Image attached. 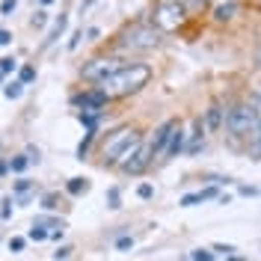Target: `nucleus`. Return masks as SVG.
Listing matches in <instances>:
<instances>
[{"instance_id": "25", "label": "nucleus", "mask_w": 261, "mask_h": 261, "mask_svg": "<svg viewBox=\"0 0 261 261\" xmlns=\"http://www.w3.org/2000/svg\"><path fill=\"white\" fill-rule=\"evenodd\" d=\"M18 0H0V15H9V12H15Z\"/></svg>"}, {"instance_id": "26", "label": "nucleus", "mask_w": 261, "mask_h": 261, "mask_svg": "<svg viewBox=\"0 0 261 261\" xmlns=\"http://www.w3.org/2000/svg\"><path fill=\"white\" fill-rule=\"evenodd\" d=\"M137 196H140V199H151V196H154V187H151V184H140V187H137Z\"/></svg>"}, {"instance_id": "6", "label": "nucleus", "mask_w": 261, "mask_h": 261, "mask_svg": "<svg viewBox=\"0 0 261 261\" xmlns=\"http://www.w3.org/2000/svg\"><path fill=\"white\" fill-rule=\"evenodd\" d=\"M122 65H125V63H119V60H113V57H98V60H92V63L83 65L81 74H83V81L101 83V81H107L110 74H116Z\"/></svg>"}, {"instance_id": "16", "label": "nucleus", "mask_w": 261, "mask_h": 261, "mask_svg": "<svg viewBox=\"0 0 261 261\" xmlns=\"http://www.w3.org/2000/svg\"><path fill=\"white\" fill-rule=\"evenodd\" d=\"M21 92H24V83H21V81H12V83H6V86H3V95L9 98V101L21 98Z\"/></svg>"}, {"instance_id": "12", "label": "nucleus", "mask_w": 261, "mask_h": 261, "mask_svg": "<svg viewBox=\"0 0 261 261\" xmlns=\"http://www.w3.org/2000/svg\"><path fill=\"white\" fill-rule=\"evenodd\" d=\"M205 199H220L217 187H205V190H199V193H187V196H181V205H184V208H193V205L205 202Z\"/></svg>"}, {"instance_id": "21", "label": "nucleus", "mask_w": 261, "mask_h": 261, "mask_svg": "<svg viewBox=\"0 0 261 261\" xmlns=\"http://www.w3.org/2000/svg\"><path fill=\"white\" fill-rule=\"evenodd\" d=\"M65 24H68V18H65V15L57 18V24H54V30H50V39H48V42H54V39H60V36H63Z\"/></svg>"}, {"instance_id": "4", "label": "nucleus", "mask_w": 261, "mask_h": 261, "mask_svg": "<svg viewBox=\"0 0 261 261\" xmlns=\"http://www.w3.org/2000/svg\"><path fill=\"white\" fill-rule=\"evenodd\" d=\"M154 45H161V30L148 27V24H137L134 30L122 36V48H130V50H146V48H154Z\"/></svg>"}, {"instance_id": "37", "label": "nucleus", "mask_w": 261, "mask_h": 261, "mask_svg": "<svg viewBox=\"0 0 261 261\" xmlns=\"http://www.w3.org/2000/svg\"><path fill=\"white\" fill-rule=\"evenodd\" d=\"M39 3H42V6H50V3H54V0H39Z\"/></svg>"}, {"instance_id": "39", "label": "nucleus", "mask_w": 261, "mask_h": 261, "mask_svg": "<svg viewBox=\"0 0 261 261\" xmlns=\"http://www.w3.org/2000/svg\"><path fill=\"white\" fill-rule=\"evenodd\" d=\"M3 77H6V74H3V71H0V86H3Z\"/></svg>"}, {"instance_id": "28", "label": "nucleus", "mask_w": 261, "mask_h": 261, "mask_svg": "<svg viewBox=\"0 0 261 261\" xmlns=\"http://www.w3.org/2000/svg\"><path fill=\"white\" fill-rule=\"evenodd\" d=\"M130 246H134V238H128V234H122V238L116 241V249H122V252H125V249H130Z\"/></svg>"}, {"instance_id": "31", "label": "nucleus", "mask_w": 261, "mask_h": 261, "mask_svg": "<svg viewBox=\"0 0 261 261\" xmlns=\"http://www.w3.org/2000/svg\"><path fill=\"white\" fill-rule=\"evenodd\" d=\"M24 244H27L24 238H12V241H9V249H12V252H21V249H24Z\"/></svg>"}, {"instance_id": "23", "label": "nucleus", "mask_w": 261, "mask_h": 261, "mask_svg": "<svg viewBox=\"0 0 261 261\" xmlns=\"http://www.w3.org/2000/svg\"><path fill=\"white\" fill-rule=\"evenodd\" d=\"M15 68H18V63L12 57H3V60H0V71H3V74H12Z\"/></svg>"}, {"instance_id": "36", "label": "nucleus", "mask_w": 261, "mask_h": 261, "mask_svg": "<svg viewBox=\"0 0 261 261\" xmlns=\"http://www.w3.org/2000/svg\"><path fill=\"white\" fill-rule=\"evenodd\" d=\"M6 172H9V163H6V161H0V175H6Z\"/></svg>"}, {"instance_id": "18", "label": "nucleus", "mask_w": 261, "mask_h": 261, "mask_svg": "<svg viewBox=\"0 0 261 261\" xmlns=\"http://www.w3.org/2000/svg\"><path fill=\"white\" fill-rule=\"evenodd\" d=\"M107 208H122V193H119V187H110L107 190Z\"/></svg>"}, {"instance_id": "15", "label": "nucleus", "mask_w": 261, "mask_h": 261, "mask_svg": "<svg viewBox=\"0 0 261 261\" xmlns=\"http://www.w3.org/2000/svg\"><path fill=\"white\" fill-rule=\"evenodd\" d=\"M65 190H68L71 196H81V193L89 190V181H86V178H71L68 184H65Z\"/></svg>"}, {"instance_id": "11", "label": "nucleus", "mask_w": 261, "mask_h": 261, "mask_svg": "<svg viewBox=\"0 0 261 261\" xmlns=\"http://www.w3.org/2000/svg\"><path fill=\"white\" fill-rule=\"evenodd\" d=\"M202 122H205V130H208V134H217V130L226 125V110H223L220 104H211V107L205 110V119H202Z\"/></svg>"}, {"instance_id": "5", "label": "nucleus", "mask_w": 261, "mask_h": 261, "mask_svg": "<svg viewBox=\"0 0 261 261\" xmlns=\"http://www.w3.org/2000/svg\"><path fill=\"white\" fill-rule=\"evenodd\" d=\"M184 3L178 0H158V9H154V24L158 30H178V24L184 21Z\"/></svg>"}, {"instance_id": "2", "label": "nucleus", "mask_w": 261, "mask_h": 261, "mask_svg": "<svg viewBox=\"0 0 261 261\" xmlns=\"http://www.w3.org/2000/svg\"><path fill=\"white\" fill-rule=\"evenodd\" d=\"M143 146V137H140V130L134 128H119L107 140V146H104V163L107 166H119L122 161H128L130 154L137 151V148Z\"/></svg>"}, {"instance_id": "7", "label": "nucleus", "mask_w": 261, "mask_h": 261, "mask_svg": "<svg viewBox=\"0 0 261 261\" xmlns=\"http://www.w3.org/2000/svg\"><path fill=\"white\" fill-rule=\"evenodd\" d=\"M151 148H148V143H143V146L137 148L134 154H130L128 161H122L119 166H122V172H128V175H140L143 169H148V163H151Z\"/></svg>"}, {"instance_id": "14", "label": "nucleus", "mask_w": 261, "mask_h": 261, "mask_svg": "<svg viewBox=\"0 0 261 261\" xmlns=\"http://www.w3.org/2000/svg\"><path fill=\"white\" fill-rule=\"evenodd\" d=\"M81 122L86 125V130H89V134H95V130H98V122H101V110H83V113H81Z\"/></svg>"}, {"instance_id": "30", "label": "nucleus", "mask_w": 261, "mask_h": 261, "mask_svg": "<svg viewBox=\"0 0 261 261\" xmlns=\"http://www.w3.org/2000/svg\"><path fill=\"white\" fill-rule=\"evenodd\" d=\"M214 252H223V255H231V252H238L231 244H214Z\"/></svg>"}, {"instance_id": "33", "label": "nucleus", "mask_w": 261, "mask_h": 261, "mask_svg": "<svg viewBox=\"0 0 261 261\" xmlns=\"http://www.w3.org/2000/svg\"><path fill=\"white\" fill-rule=\"evenodd\" d=\"M68 255H71V249H68V246H63V249H57V252H54V258H57V261H65Z\"/></svg>"}, {"instance_id": "13", "label": "nucleus", "mask_w": 261, "mask_h": 261, "mask_svg": "<svg viewBox=\"0 0 261 261\" xmlns=\"http://www.w3.org/2000/svg\"><path fill=\"white\" fill-rule=\"evenodd\" d=\"M234 12H238V3H234V0H226V3H217V6H214V21H220V24H223V21H231V18H234Z\"/></svg>"}, {"instance_id": "35", "label": "nucleus", "mask_w": 261, "mask_h": 261, "mask_svg": "<svg viewBox=\"0 0 261 261\" xmlns=\"http://www.w3.org/2000/svg\"><path fill=\"white\" fill-rule=\"evenodd\" d=\"M86 36H89V39H98V36H101V30H98V27H89V30H86Z\"/></svg>"}, {"instance_id": "8", "label": "nucleus", "mask_w": 261, "mask_h": 261, "mask_svg": "<svg viewBox=\"0 0 261 261\" xmlns=\"http://www.w3.org/2000/svg\"><path fill=\"white\" fill-rule=\"evenodd\" d=\"M175 125H178V119H166L163 125H158V128H154L151 140H148V148H151V154H154V158L166 151V146H169V137H172Z\"/></svg>"}, {"instance_id": "24", "label": "nucleus", "mask_w": 261, "mask_h": 261, "mask_svg": "<svg viewBox=\"0 0 261 261\" xmlns=\"http://www.w3.org/2000/svg\"><path fill=\"white\" fill-rule=\"evenodd\" d=\"M18 81H21V83L36 81V68H33V65H24V68H21V74H18Z\"/></svg>"}, {"instance_id": "3", "label": "nucleus", "mask_w": 261, "mask_h": 261, "mask_svg": "<svg viewBox=\"0 0 261 261\" xmlns=\"http://www.w3.org/2000/svg\"><path fill=\"white\" fill-rule=\"evenodd\" d=\"M261 125L258 113L249 107V101L246 104H234L231 110H226V128L231 137H249L252 130Z\"/></svg>"}, {"instance_id": "20", "label": "nucleus", "mask_w": 261, "mask_h": 261, "mask_svg": "<svg viewBox=\"0 0 261 261\" xmlns=\"http://www.w3.org/2000/svg\"><path fill=\"white\" fill-rule=\"evenodd\" d=\"M92 140H95V134H89V130H86V137H83L81 146H77V161L86 158V151H89V146H92Z\"/></svg>"}, {"instance_id": "38", "label": "nucleus", "mask_w": 261, "mask_h": 261, "mask_svg": "<svg viewBox=\"0 0 261 261\" xmlns=\"http://www.w3.org/2000/svg\"><path fill=\"white\" fill-rule=\"evenodd\" d=\"M92 3H95V0H86V3H83V6H92Z\"/></svg>"}, {"instance_id": "40", "label": "nucleus", "mask_w": 261, "mask_h": 261, "mask_svg": "<svg viewBox=\"0 0 261 261\" xmlns=\"http://www.w3.org/2000/svg\"><path fill=\"white\" fill-rule=\"evenodd\" d=\"M258 65H261V57H258Z\"/></svg>"}, {"instance_id": "32", "label": "nucleus", "mask_w": 261, "mask_h": 261, "mask_svg": "<svg viewBox=\"0 0 261 261\" xmlns=\"http://www.w3.org/2000/svg\"><path fill=\"white\" fill-rule=\"evenodd\" d=\"M81 39H83V30H77L74 36H71V42H68V50H77V45H81Z\"/></svg>"}, {"instance_id": "1", "label": "nucleus", "mask_w": 261, "mask_h": 261, "mask_svg": "<svg viewBox=\"0 0 261 261\" xmlns=\"http://www.w3.org/2000/svg\"><path fill=\"white\" fill-rule=\"evenodd\" d=\"M148 77H151V68L146 63H130V65H122L107 81H101L98 89L107 98H125L130 92H137V89H143L148 83Z\"/></svg>"}, {"instance_id": "27", "label": "nucleus", "mask_w": 261, "mask_h": 261, "mask_svg": "<svg viewBox=\"0 0 261 261\" xmlns=\"http://www.w3.org/2000/svg\"><path fill=\"white\" fill-rule=\"evenodd\" d=\"M45 24H48V12H36V15H33V27H36V30H42Z\"/></svg>"}, {"instance_id": "9", "label": "nucleus", "mask_w": 261, "mask_h": 261, "mask_svg": "<svg viewBox=\"0 0 261 261\" xmlns=\"http://www.w3.org/2000/svg\"><path fill=\"white\" fill-rule=\"evenodd\" d=\"M107 101H110V98L104 95L98 86H95V89H89V92H83V95H74V104L83 107V110H101Z\"/></svg>"}, {"instance_id": "17", "label": "nucleus", "mask_w": 261, "mask_h": 261, "mask_svg": "<svg viewBox=\"0 0 261 261\" xmlns=\"http://www.w3.org/2000/svg\"><path fill=\"white\" fill-rule=\"evenodd\" d=\"M30 163H33L30 154H18V158H12V161H9V169H12V172H24Z\"/></svg>"}, {"instance_id": "29", "label": "nucleus", "mask_w": 261, "mask_h": 261, "mask_svg": "<svg viewBox=\"0 0 261 261\" xmlns=\"http://www.w3.org/2000/svg\"><path fill=\"white\" fill-rule=\"evenodd\" d=\"M42 208H48V211H54V208H60V205H57V196H54V193H48L45 199H42Z\"/></svg>"}, {"instance_id": "22", "label": "nucleus", "mask_w": 261, "mask_h": 261, "mask_svg": "<svg viewBox=\"0 0 261 261\" xmlns=\"http://www.w3.org/2000/svg\"><path fill=\"white\" fill-rule=\"evenodd\" d=\"M190 258H193V261H214V252H211V249H193V252H190Z\"/></svg>"}, {"instance_id": "19", "label": "nucleus", "mask_w": 261, "mask_h": 261, "mask_svg": "<svg viewBox=\"0 0 261 261\" xmlns=\"http://www.w3.org/2000/svg\"><path fill=\"white\" fill-rule=\"evenodd\" d=\"M27 238H30V241H48L50 231H45V226H36V223H33V228L27 231Z\"/></svg>"}, {"instance_id": "34", "label": "nucleus", "mask_w": 261, "mask_h": 261, "mask_svg": "<svg viewBox=\"0 0 261 261\" xmlns=\"http://www.w3.org/2000/svg\"><path fill=\"white\" fill-rule=\"evenodd\" d=\"M9 42H12V33L0 27V48H3V45H9Z\"/></svg>"}, {"instance_id": "10", "label": "nucleus", "mask_w": 261, "mask_h": 261, "mask_svg": "<svg viewBox=\"0 0 261 261\" xmlns=\"http://www.w3.org/2000/svg\"><path fill=\"white\" fill-rule=\"evenodd\" d=\"M184 148H187V134H184V128H181V122H178L175 130H172V137H169V146H166V151H163V161L178 158Z\"/></svg>"}]
</instances>
